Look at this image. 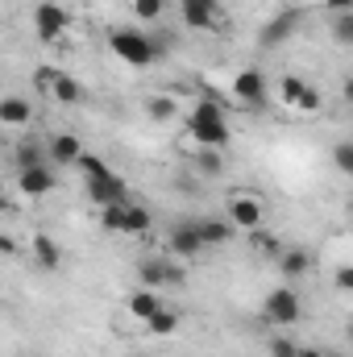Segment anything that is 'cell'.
<instances>
[{
    "label": "cell",
    "mask_w": 353,
    "mask_h": 357,
    "mask_svg": "<svg viewBox=\"0 0 353 357\" xmlns=\"http://www.w3.org/2000/svg\"><path fill=\"white\" fill-rule=\"evenodd\" d=\"M187 133H191L195 146H204V150H225V146L233 142V125L225 121L220 100H200V104L187 112Z\"/></svg>",
    "instance_id": "1"
},
{
    "label": "cell",
    "mask_w": 353,
    "mask_h": 357,
    "mask_svg": "<svg viewBox=\"0 0 353 357\" xmlns=\"http://www.w3.org/2000/svg\"><path fill=\"white\" fill-rule=\"evenodd\" d=\"M108 50H112L125 67H133V71H146V67H154V63L163 59L158 46H154V38H150L146 29H133V25L108 29Z\"/></svg>",
    "instance_id": "2"
},
{
    "label": "cell",
    "mask_w": 353,
    "mask_h": 357,
    "mask_svg": "<svg viewBox=\"0 0 353 357\" xmlns=\"http://www.w3.org/2000/svg\"><path fill=\"white\" fill-rule=\"evenodd\" d=\"M299 316H303V299H299V291L287 287V282L274 287V291L262 299V320L274 324V328H295Z\"/></svg>",
    "instance_id": "3"
},
{
    "label": "cell",
    "mask_w": 353,
    "mask_h": 357,
    "mask_svg": "<svg viewBox=\"0 0 353 357\" xmlns=\"http://www.w3.org/2000/svg\"><path fill=\"white\" fill-rule=\"evenodd\" d=\"M137 278H142V287H150V291L183 287V266H179L171 254H154V258H142V262H137Z\"/></svg>",
    "instance_id": "4"
},
{
    "label": "cell",
    "mask_w": 353,
    "mask_h": 357,
    "mask_svg": "<svg viewBox=\"0 0 353 357\" xmlns=\"http://www.w3.org/2000/svg\"><path fill=\"white\" fill-rule=\"evenodd\" d=\"M71 29V13L63 8V4H54V0H38L33 4V33H38V42H59L63 33Z\"/></svg>",
    "instance_id": "5"
},
{
    "label": "cell",
    "mask_w": 353,
    "mask_h": 357,
    "mask_svg": "<svg viewBox=\"0 0 353 357\" xmlns=\"http://www.w3.org/2000/svg\"><path fill=\"white\" fill-rule=\"evenodd\" d=\"M299 25H303V13H299V8H283V13H274L262 29H258V46H262V50H278V46H287V42L299 33Z\"/></svg>",
    "instance_id": "6"
},
{
    "label": "cell",
    "mask_w": 353,
    "mask_h": 357,
    "mask_svg": "<svg viewBox=\"0 0 353 357\" xmlns=\"http://www.w3.org/2000/svg\"><path fill=\"white\" fill-rule=\"evenodd\" d=\"M229 220H233V229H246V233L262 229V220H266L262 195H254V191H233V195H229Z\"/></svg>",
    "instance_id": "7"
},
{
    "label": "cell",
    "mask_w": 353,
    "mask_h": 357,
    "mask_svg": "<svg viewBox=\"0 0 353 357\" xmlns=\"http://www.w3.org/2000/svg\"><path fill=\"white\" fill-rule=\"evenodd\" d=\"M179 13H183V25H191L200 33L225 25V4L220 0H179Z\"/></svg>",
    "instance_id": "8"
},
{
    "label": "cell",
    "mask_w": 353,
    "mask_h": 357,
    "mask_svg": "<svg viewBox=\"0 0 353 357\" xmlns=\"http://www.w3.org/2000/svg\"><path fill=\"white\" fill-rule=\"evenodd\" d=\"M88 199L96 208H112V204H129V187L117 171H104V175L88 178Z\"/></svg>",
    "instance_id": "9"
},
{
    "label": "cell",
    "mask_w": 353,
    "mask_h": 357,
    "mask_svg": "<svg viewBox=\"0 0 353 357\" xmlns=\"http://www.w3.org/2000/svg\"><path fill=\"white\" fill-rule=\"evenodd\" d=\"M200 250H208L204 237H200V220H179L167 233V254L171 258H200Z\"/></svg>",
    "instance_id": "10"
},
{
    "label": "cell",
    "mask_w": 353,
    "mask_h": 357,
    "mask_svg": "<svg viewBox=\"0 0 353 357\" xmlns=\"http://www.w3.org/2000/svg\"><path fill=\"white\" fill-rule=\"evenodd\" d=\"M233 96H237L246 108H266V75L258 71V67L237 71V79H233Z\"/></svg>",
    "instance_id": "11"
},
{
    "label": "cell",
    "mask_w": 353,
    "mask_h": 357,
    "mask_svg": "<svg viewBox=\"0 0 353 357\" xmlns=\"http://www.w3.org/2000/svg\"><path fill=\"white\" fill-rule=\"evenodd\" d=\"M17 187L25 191V195H33V199H42V195H50L54 187H59V178L54 171L42 162V167H29V171H17Z\"/></svg>",
    "instance_id": "12"
},
{
    "label": "cell",
    "mask_w": 353,
    "mask_h": 357,
    "mask_svg": "<svg viewBox=\"0 0 353 357\" xmlns=\"http://www.w3.org/2000/svg\"><path fill=\"white\" fill-rule=\"evenodd\" d=\"M46 146H50V162H59V167H75L84 158V142L75 133H54Z\"/></svg>",
    "instance_id": "13"
},
{
    "label": "cell",
    "mask_w": 353,
    "mask_h": 357,
    "mask_svg": "<svg viewBox=\"0 0 353 357\" xmlns=\"http://www.w3.org/2000/svg\"><path fill=\"white\" fill-rule=\"evenodd\" d=\"M125 307L133 312V320H150V316H158L167 303H163V295L158 291H150V287H137V291H129V299H125Z\"/></svg>",
    "instance_id": "14"
},
{
    "label": "cell",
    "mask_w": 353,
    "mask_h": 357,
    "mask_svg": "<svg viewBox=\"0 0 353 357\" xmlns=\"http://www.w3.org/2000/svg\"><path fill=\"white\" fill-rule=\"evenodd\" d=\"M150 225H154V212L146 208V204H125V216H121V237H146L150 233Z\"/></svg>",
    "instance_id": "15"
},
{
    "label": "cell",
    "mask_w": 353,
    "mask_h": 357,
    "mask_svg": "<svg viewBox=\"0 0 353 357\" xmlns=\"http://www.w3.org/2000/svg\"><path fill=\"white\" fill-rule=\"evenodd\" d=\"M46 158H50V146H46V142H38V137H25V142H17V150H13V162H17V171L42 167Z\"/></svg>",
    "instance_id": "16"
},
{
    "label": "cell",
    "mask_w": 353,
    "mask_h": 357,
    "mask_svg": "<svg viewBox=\"0 0 353 357\" xmlns=\"http://www.w3.org/2000/svg\"><path fill=\"white\" fill-rule=\"evenodd\" d=\"M33 262L42 270H59L63 266V250L50 233H33Z\"/></svg>",
    "instance_id": "17"
},
{
    "label": "cell",
    "mask_w": 353,
    "mask_h": 357,
    "mask_svg": "<svg viewBox=\"0 0 353 357\" xmlns=\"http://www.w3.org/2000/svg\"><path fill=\"white\" fill-rule=\"evenodd\" d=\"M200 237L204 245H229L233 241V220H216V216H200Z\"/></svg>",
    "instance_id": "18"
},
{
    "label": "cell",
    "mask_w": 353,
    "mask_h": 357,
    "mask_svg": "<svg viewBox=\"0 0 353 357\" xmlns=\"http://www.w3.org/2000/svg\"><path fill=\"white\" fill-rule=\"evenodd\" d=\"M308 270H312L308 250H299V245H287V250H283V258H278V274H283V278H303Z\"/></svg>",
    "instance_id": "19"
},
{
    "label": "cell",
    "mask_w": 353,
    "mask_h": 357,
    "mask_svg": "<svg viewBox=\"0 0 353 357\" xmlns=\"http://www.w3.org/2000/svg\"><path fill=\"white\" fill-rule=\"evenodd\" d=\"M29 116H33V104L25 96H4L0 100V121L4 125H25Z\"/></svg>",
    "instance_id": "20"
},
{
    "label": "cell",
    "mask_w": 353,
    "mask_h": 357,
    "mask_svg": "<svg viewBox=\"0 0 353 357\" xmlns=\"http://www.w3.org/2000/svg\"><path fill=\"white\" fill-rule=\"evenodd\" d=\"M50 100H54V104H80V100H84L80 79H71L67 71H59V79H54V88H50Z\"/></svg>",
    "instance_id": "21"
},
{
    "label": "cell",
    "mask_w": 353,
    "mask_h": 357,
    "mask_svg": "<svg viewBox=\"0 0 353 357\" xmlns=\"http://www.w3.org/2000/svg\"><path fill=\"white\" fill-rule=\"evenodd\" d=\"M308 88H312L308 79H299V75H283V79H278V100H283L287 108H299V100L308 96Z\"/></svg>",
    "instance_id": "22"
},
{
    "label": "cell",
    "mask_w": 353,
    "mask_h": 357,
    "mask_svg": "<svg viewBox=\"0 0 353 357\" xmlns=\"http://www.w3.org/2000/svg\"><path fill=\"white\" fill-rule=\"evenodd\" d=\"M250 245H254V254H258V258H274V262H278V258H283V250H287V245H283L274 233H266V229H254V233H250Z\"/></svg>",
    "instance_id": "23"
},
{
    "label": "cell",
    "mask_w": 353,
    "mask_h": 357,
    "mask_svg": "<svg viewBox=\"0 0 353 357\" xmlns=\"http://www.w3.org/2000/svg\"><path fill=\"white\" fill-rule=\"evenodd\" d=\"M175 328H179V312H171V307H163L158 316L146 320V333L150 337H175Z\"/></svg>",
    "instance_id": "24"
},
{
    "label": "cell",
    "mask_w": 353,
    "mask_h": 357,
    "mask_svg": "<svg viewBox=\"0 0 353 357\" xmlns=\"http://www.w3.org/2000/svg\"><path fill=\"white\" fill-rule=\"evenodd\" d=\"M129 8H133V17H137L142 25H154V21H163V13H167V0H133Z\"/></svg>",
    "instance_id": "25"
},
{
    "label": "cell",
    "mask_w": 353,
    "mask_h": 357,
    "mask_svg": "<svg viewBox=\"0 0 353 357\" xmlns=\"http://www.w3.org/2000/svg\"><path fill=\"white\" fill-rule=\"evenodd\" d=\"M195 171L208 178H216L220 171H225V158H220V150H204L200 146V154H195Z\"/></svg>",
    "instance_id": "26"
},
{
    "label": "cell",
    "mask_w": 353,
    "mask_h": 357,
    "mask_svg": "<svg viewBox=\"0 0 353 357\" xmlns=\"http://www.w3.org/2000/svg\"><path fill=\"white\" fill-rule=\"evenodd\" d=\"M329 29L341 46H353V13H329Z\"/></svg>",
    "instance_id": "27"
},
{
    "label": "cell",
    "mask_w": 353,
    "mask_h": 357,
    "mask_svg": "<svg viewBox=\"0 0 353 357\" xmlns=\"http://www.w3.org/2000/svg\"><path fill=\"white\" fill-rule=\"evenodd\" d=\"M146 112H150V121H171L179 112V104L171 96H150V100H146Z\"/></svg>",
    "instance_id": "28"
},
{
    "label": "cell",
    "mask_w": 353,
    "mask_h": 357,
    "mask_svg": "<svg viewBox=\"0 0 353 357\" xmlns=\"http://www.w3.org/2000/svg\"><path fill=\"white\" fill-rule=\"evenodd\" d=\"M333 167H337L341 175L353 178V137H350V142H337V146H333Z\"/></svg>",
    "instance_id": "29"
},
{
    "label": "cell",
    "mask_w": 353,
    "mask_h": 357,
    "mask_svg": "<svg viewBox=\"0 0 353 357\" xmlns=\"http://www.w3.org/2000/svg\"><path fill=\"white\" fill-rule=\"evenodd\" d=\"M270 357H299V341H291V337H270Z\"/></svg>",
    "instance_id": "30"
},
{
    "label": "cell",
    "mask_w": 353,
    "mask_h": 357,
    "mask_svg": "<svg viewBox=\"0 0 353 357\" xmlns=\"http://www.w3.org/2000/svg\"><path fill=\"white\" fill-rule=\"evenodd\" d=\"M75 167H80V175H104V171H108V162H104V158H96V154H88V150H84V158H80V162H75Z\"/></svg>",
    "instance_id": "31"
},
{
    "label": "cell",
    "mask_w": 353,
    "mask_h": 357,
    "mask_svg": "<svg viewBox=\"0 0 353 357\" xmlns=\"http://www.w3.org/2000/svg\"><path fill=\"white\" fill-rule=\"evenodd\" d=\"M333 287H337V291H350V295H353V262H345V266L333 270Z\"/></svg>",
    "instance_id": "32"
},
{
    "label": "cell",
    "mask_w": 353,
    "mask_h": 357,
    "mask_svg": "<svg viewBox=\"0 0 353 357\" xmlns=\"http://www.w3.org/2000/svg\"><path fill=\"white\" fill-rule=\"evenodd\" d=\"M54 79H59V71H54V67H38V71H33V84L46 91V96H50V88H54Z\"/></svg>",
    "instance_id": "33"
},
{
    "label": "cell",
    "mask_w": 353,
    "mask_h": 357,
    "mask_svg": "<svg viewBox=\"0 0 353 357\" xmlns=\"http://www.w3.org/2000/svg\"><path fill=\"white\" fill-rule=\"evenodd\" d=\"M320 104H324V100H320V91L308 88V96L299 100V112H320Z\"/></svg>",
    "instance_id": "34"
},
{
    "label": "cell",
    "mask_w": 353,
    "mask_h": 357,
    "mask_svg": "<svg viewBox=\"0 0 353 357\" xmlns=\"http://www.w3.org/2000/svg\"><path fill=\"white\" fill-rule=\"evenodd\" d=\"M329 13H353V0H324Z\"/></svg>",
    "instance_id": "35"
},
{
    "label": "cell",
    "mask_w": 353,
    "mask_h": 357,
    "mask_svg": "<svg viewBox=\"0 0 353 357\" xmlns=\"http://www.w3.org/2000/svg\"><path fill=\"white\" fill-rule=\"evenodd\" d=\"M341 96H345V104L353 108V75H345V79H341Z\"/></svg>",
    "instance_id": "36"
},
{
    "label": "cell",
    "mask_w": 353,
    "mask_h": 357,
    "mask_svg": "<svg viewBox=\"0 0 353 357\" xmlns=\"http://www.w3.org/2000/svg\"><path fill=\"white\" fill-rule=\"evenodd\" d=\"M0 250H4V254H17V241H13V237L4 233V237H0Z\"/></svg>",
    "instance_id": "37"
},
{
    "label": "cell",
    "mask_w": 353,
    "mask_h": 357,
    "mask_svg": "<svg viewBox=\"0 0 353 357\" xmlns=\"http://www.w3.org/2000/svg\"><path fill=\"white\" fill-rule=\"evenodd\" d=\"M299 357H324L320 349H312V345H299Z\"/></svg>",
    "instance_id": "38"
},
{
    "label": "cell",
    "mask_w": 353,
    "mask_h": 357,
    "mask_svg": "<svg viewBox=\"0 0 353 357\" xmlns=\"http://www.w3.org/2000/svg\"><path fill=\"white\" fill-rule=\"evenodd\" d=\"M324 357H345V354H324Z\"/></svg>",
    "instance_id": "39"
},
{
    "label": "cell",
    "mask_w": 353,
    "mask_h": 357,
    "mask_svg": "<svg viewBox=\"0 0 353 357\" xmlns=\"http://www.w3.org/2000/svg\"><path fill=\"white\" fill-rule=\"evenodd\" d=\"M129 357H146V354H129Z\"/></svg>",
    "instance_id": "40"
}]
</instances>
